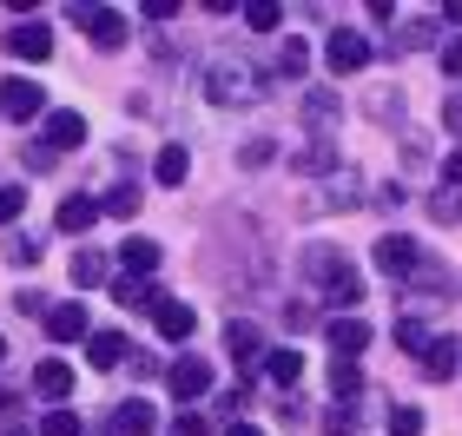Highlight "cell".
Here are the masks:
<instances>
[{"label": "cell", "instance_id": "1", "mask_svg": "<svg viewBox=\"0 0 462 436\" xmlns=\"http://www.w3.org/2000/svg\"><path fill=\"white\" fill-rule=\"evenodd\" d=\"M324 60H330V73H337V79H350V73L370 67V40L356 27H337V33H330V47H324Z\"/></svg>", "mask_w": 462, "mask_h": 436}, {"label": "cell", "instance_id": "2", "mask_svg": "<svg viewBox=\"0 0 462 436\" xmlns=\"http://www.w3.org/2000/svg\"><path fill=\"white\" fill-rule=\"evenodd\" d=\"M165 384H172V397L192 410V397H212V364L205 357H179L172 370H165Z\"/></svg>", "mask_w": 462, "mask_h": 436}, {"label": "cell", "instance_id": "3", "mask_svg": "<svg viewBox=\"0 0 462 436\" xmlns=\"http://www.w3.org/2000/svg\"><path fill=\"white\" fill-rule=\"evenodd\" d=\"M73 20L87 27V40L93 47H125V14H113V7H73Z\"/></svg>", "mask_w": 462, "mask_h": 436}, {"label": "cell", "instance_id": "4", "mask_svg": "<svg viewBox=\"0 0 462 436\" xmlns=\"http://www.w3.org/2000/svg\"><path fill=\"white\" fill-rule=\"evenodd\" d=\"M40 107H47V93H40V79H27V73L0 79V113H7V119H33Z\"/></svg>", "mask_w": 462, "mask_h": 436}, {"label": "cell", "instance_id": "5", "mask_svg": "<svg viewBox=\"0 0 462 436\" xmlns=\"http://www.w3.org/2000/svg\"><path fill=\"white\" fill-rule=\"evenodd\" d=\"M205 93H212L218 107H251V99H258V87H251V73H238V67H212V79H205Z\"/></svg>", "mask_w": 462, "mask_h": 436}, {"label": "cell", "instance_id": "6", "mask_svg": "<svg viewBox=\"0 0 462 436\" xmlns=\"http://www.w3.org/2000/svg\"><path fill=\"white\" fill-rule=\"evenodd\" d=\"M73 145H87V113H73V107L47 113V153H73Z\"/></svg>", "mask_w": 462, "mask_h": 436}, {"label": "cell", "instance_id": "7", "mask_svg": "<svg viewBox=\"0 0 462 436\" xmlns=\"http://www.w3.org/2000/svg\"><path fill=\"white\" fill-rule=\"evenodd\" d=\"M7 53H14V60H33V67H40V60L53 53V27H40V20H27V27H7Z\"/></svg>", "mask_w": 462, "mask_h": 436}, {"label": "cell", "instance_id": "8", "mask_svg": "<svg viewBox=\"0 0 462 436\" xmlns=\"http://www.w3.org/2000/svg\"><path fill=\"white\" fill-rule=\"evenodd\" d=\"M324 338H330V350H337L344 364H356V350H370V324L364 318H330Z\"/></svg>", "mask_w": 462, "mask_h": 436}, {"label": "cell", "instance_id": "9", "mask_svg": "<svg viewBox=\"0 0 462 436\" xmlns=\"http://www.w3.org/2000/svg\"><path fill=\"white\" fill-rule=\"evenodd\" d=\"M152 324H159V338H165V344H185V338L199 330V311H192V304H179V298H165V304L152 311Z\"/></svg>", "mask_w": 462, "mask_h": 436}, {"label": "cell", "instance_id": "10", "mask_svg": "<svg viewBox=\"0 0 462 436\" xmlns=\"http://www.w3.org/2000/svg\"><path fill=\"white\" fill-rule=\"evenodd\" d=\"M376 272H390V278H410L416 272V245L410 238H376Z\"/></svg>", "mask_w": 462, "mask_h": 436}, {"label": "cell", "instance_id": "11", "mask_svg": "<svg viewBox=\"0 0 462 436\" xmlns=\"http://www.w3.org/2000/svg\"><path fill=\"white\" fill-rule=\"evenodd\" d=\"M113 430H119V436H152V430H159V410L145 404V397H133V404L113 410Z\"/></svg>", "mask_w": 462, "mask_h": 436}, {"label": "cell", "instance_id": "12", "mask_svg": "<svg viewBox=\"0 0 462 436\" xmlns=\"http://www.w3.org/2000/svg\"><path fill=\"white\" fill-rule=\"evenodd\" d=\"M47 330H53V344H79V338H87V304H53Z\"/></svg>", "mask_w": 462, "mask_h": 436}, {"label": "cell", "instance_id": "13", "mask_svg": "<svg viewBox=\"0 0 462 436\" xmlns=\"http://www.w3.org/2000/svg\"><path fill=\"white\" fill-rule=\"evenodd\" d=\"M113 298H119L125 311H159V304H165V291H159L152 278H119V284H113Z\"/></svg>", "mask_w": 462, "mask_h": 436}, {"label": "cell", "instance_id": "14", "mask_svg": "<svg viewBox=\"0 0 462 436\" xmlns=\"http://www.w3.org/2000/svg\"><path fill=\"white\" fill-rule=\"evenodd\" d=\"M87 364H93V370L125 364V338H119V330H87Z\"/></svg>", "mask_w": 462, "mask_h": 436}, {"label": "cell", "instance_id": "15", "mask_svg": "<svg viewBox=\"0 0 462 436\" xmlns=\"http://www.w3.org/2000/svg\"><path fill=\"white\" fill-rule=\"evenodd\" d=\"M423 370H430V377H456V370H462V344L456 338H430L423 344Z\"/></svg>", "mask_w": 462, "mask_h": 436}, {"label": "cell", "instance_id": "16", "mask_svg": "<svg viewBox=\"0 0 462 436\" xmlns=\"http://www.w3.org/2000/svg\"><path fill=\"white\" fill-rule=\"evenodd\" d=\"M93 225H99V199H87V192L60 199V232H93Z\"/></svg>", "mask_w": 462, "mask_h": 436}, {"label": "cell", "instance_id": "17", "mask_svg": "<svg viewBox=\"0 0 462 436\" xmlns=\"http://www.w3.org/2000/svg\"><path fill=\"white\" fill-rule=\"evenodd\" d=\"M33 390L40 397H73V364H60V357L33 364Z\"/></svg>", "mask_w": 462, "mask_h": 436}, {"label": "cell", "instance_id": "18", "mask_svg": "<svg viewBox=\"0 0 462 436\" xmlns=\"http://www.w3.org/2000/svg\"><path fill=\"white\" fill-rule=\"evenodd\" d=\"M324 298L337 304V311H350V318H356V304H364V278H356V264H344V272L324 284Z\"/></svg>", "mask_w": 462, "mask_h": 436}, {"label": "cell", "instance_id": "19", "mask_svg": "<svg viewBox=\"0 0 462 436\" xmlns=\"http://www.w3.org/2000/svg\"><path fill=\"white\" fill-rule=\"evenodd\" d=\"M119 264H125L133 278H152V272H159V245H152V238H125V245H119Z\"/></svg>", "mask_w": 462, "mask_h": 436}, {"label": "cell", "instance_id": "20", "mask_svg": "<svg viewBox=\"0 0 462 436\" xmlns=\"http://www.w3.org/2000/svg\"><path fill=\"white\" fill-rule=\"evenodd\" d=\"M225 344H231V357H238V364H251V357L264 350L258 324H245V318H231V324H225Z\"/></svg>", "mask_w": 462, "mask_h": 436}, {"label": "cell", "instance_id": "21", "mask_svg": "<svg viewBox=\"0 0 462 436\" xmlns=\"http://www.w3.org/2000/svg\"><path fill=\"white\" fill-rule=\"evenodd\" d=\"M264 370H271V384H278V390L304 384V350H271V357H264Z\"/></svg>", "mask_w": 462, "mask_h": 436}, {"label": "cell", "instance_id": "22", "mask_svg": "<svg viewBox=\"0 0 462 436\" xmlns=\"http://www.w3.org/2000/svg\"><path fill=\"white\" fill-rule=\"evenodd\" d=\"M185 172H192V153H185V145H165V153L152 159V179L159 185H185Z\"/></svg>", "mask_w": 462, "mask_h": 436}, {"label": "cell", "instance_id": "23", "mask_svg": "<svg viewBox=\"0 0 462 436\" xmlns=\"http://www.w3.org/2000/svg\"><path fill=\"white\" fill-rule=\"evenodd\" d=\"M383 430H390V436H423V410H416V404H390Z\"/></svg>", "mask_w": 462, "mask_h": 436}, {"label": "cell", "instance_id": "24", "mask_svg": "<svg viewBox=\"0 0 462 436\" xmlns=\"http://www.w3.org/2000/svg\"><path fill=\"white\" fill-rule=\"evenodd\" d=\"M396 344H403L410 357H423V344H430V324H423V318H403V311H396Z\"/></svg>", "mask_w": 462, "mask_h": 436}, {"label": "cell", "instance_id": "25", "mask_svg": "<svg viewBox=\"0 0 462 436\" xmlns=\"http://www.w3.org/2000/svg\"><path fill=\"white\" fill-rule=\"evenodd\" d=\"M278 20H284V7H271V0H251V7H245L251 33H278Z\"/></svg>", "mask_w": 462, "mask_h": 436}, {"label": "cell", "instance_id": "26", "mask_svg": "<svg viewBox=\"0 0 462 436\" xmlns=\"http://www.w3.org/2000/svg\"><path fill=\"white\" fill-rule=\"evenodd\" d=\"M40 436H87V423H79L73 410H47V417H40Z\"/></svg>", "mask_w": 462, "mask_h": 436}, {"label": "cell", "instance_id": "27", "mask_svg": "<svg viewBox=\"0 0 462 436\" xmlns=\"http://www.w3.org/2000/svg\"><path fill=\"white\" fill-rule=\"evenodd\" d=\"M99 212H113V218H133L139 212V185H119V192L99 199Z\"/></svg>", "mask_w": 462, "mask_h": 436}, {"label": "cell", "instance_id": "28", "mask_svg": "<svg viewBox=\"0 0 462 436\" xmlns=\"http://www.w3.org/2000/svg\"><path fill=\"white\" fill-rule=\"evenodd\" d=\"M106 278V258L99 252H73V284H99Z\"/></svg>", "mask_w": 462, "mask_h": 436}, {"label": "cell", "instance_id": "29", "mask_svg": "<svg viewBox=\"0 0 462 436\" xmlns=\"http://www.w3.org/2000/svg\"><path fill=\"white\" fill-rule=\"evenodd\" d=\"M430 212H436V225H462V185H456V192H436Z\"/></svg>", "mask_w": 462, "mask_h": 436}, {"label": "cell", "instance_id": "30", "mask_svg": "<svg viewBox=\"0 0 462 436\" xmlns=\"http://www.w3.org/2000/svg\"><path fill=\"white\" fill-rule=\"evenodd\" d=\"M330 390L356 404V390H364V377H356V364H344V357H337V370H330Z\"/></svg>", "mask_w": 462, "mask_h": 436}, {"label": "cell", "instance_id": "31", "mask_svg": "<svg viewBox=\"0 0 462 436\" xmlns=\"http://www.w3.org/2000/svg\"><path fill=\"white\" fill-rule=\"evenodd\" d=\"M27 212V185H0V225H14Z\"/></svg>", "mask_w": 462, "mask_h": 436}, {"label": "cell", "instance_id": "32", "mask_svg": "<svg viewBox=\"0 0 462 436\" xmlns=\"http://www.w3.org/2000/svg\"><path fill=\"white\" fill-rule=\"evenodd\" d=\"M324 430H330V436H350V430H356V404H330V410H324Z\"/></svg>", "mask_w": 462, "mask_h": 436}, {"label": "cell", "instance_id": "33", "mask_svg": "<svg viewBox=\"0 0 462 436\" xmlns=\"http://www.w3.org/2000/svg\"><path fill=\"white\" fill-rule=\"evenodd\" d=\"M278 60H284V73H298V79H304V67H310V47H304V40H284V53H278Z\"/></svg>", "mask_w": 462, "mask_h": 436}, {"label": "cell", "instance_id": "34", "mask_svg": "<svg viewBox=\"0 0 462 436\" xmlns=\"http://www.w3.org/2000/svg\"><path fill=\"white\" fill-rule=\"evenodd\" d=\"M40 252H47L40 238H14V245H7V264H40Z\"/></svg>", "mask_w": 462, "mask_h": 436}, {"label": "cell", "instance_id": "35", "mask_svg": "<svg viewBox=\"0 0 462 436\" xmlns=\"http://www.w3.org/2000/svg\"><path fill=\"white\" fill-rule=\"evenodd\" d=\"M165 436H205V417H199V410H185V417L165 423Z\"/></svg>", "mask_w": 462, "mask_h": 436}, {"label": "cell", "instance_id": "36", "mask_svg": "<svg viewBox=\"0 0 462 436\" xmlns=\"http://www.w3.org/2000/svg\"><path fill=\"white\" fill-rule=\"evenodd\" d=\"M443 73H449V79H462V33L443 47Z\"/></svg>", "mask_w": 462, "mask_h": 436}, {"label": "cell", "instance_id": "37", "mask_svg": "<svg viewBox=\"0 0 462 436\" xmlns=\"http://www.w3.org/2000/svg\"><path fill=\"white\" fill-rule=\"evenodd\" d=\"M443 179H449V185H462V145H456V153L443 159Z\"/></svg>", "mask_w": 462, "mask_h": 436}, {"label": "cell", "instance_id": "38", "mask_svg": "<svg viewBox=\"0 0 462 436\" xmlns=\"http://www.w3.org/2000/svg\"><path fill=\"white\" fill-rule=\"evenodd\" d=\"M0 417H20V390H0Z\"/></svg>", "mask_w": 462, "mask_h": 436}, {"label": "cell", "instance_id": "39", "mask_svg": "<svg viewBox=\"0 0 462 436\" xmlns=\"http://www.w3.org/2000/svg\"><path fill=\"white\" fill-rule=\"evenodd\" d=\"M443 119H449V133H462V99H449V107H443Z\"/></svg>", "mask_w": 462, "mask_h": 436}, {"label": "cell", "instance_id": "40", "mask_svg": "<svg viewBox=\"0 0 462 436\" xmlns=\"http://www.w3.org/2000/svg\"><path fill=\"white\" fill-rule=\"evenodd\" d=\"M231 436H264L258 423H231Z\"/></svg>", "mask_w": 462, "mask_h": 436}, {"label": "cell", "instance_id": "41", "mask_svg": "<svg viewBox=\"0 0 462 436\" xmlns=\"http://www.w3.org/2000/svg\"><path fill=\"white\" fill-rule=\"evenodd\" d=\"M443 20H456V27H462V0H449V7H443Z\"/></svg>", "mask_w": 462, "mask_h": 436}, {"label": "cell", "instance_id": "42", "mask_svg": "<svg viewBox=\"0 0 462 436\" xmlns=\"http://www.w3.org/2000/svg\"><path fill=\"white\" fill-rule=\"evenodd\" d=\"M0 436H27V430H0Z\"/></svg>", "mask_w": 462, "mask_h": 436}, {"label": "cell", "instance_id": "43", "mask_svg": "<svg viewBox=\"0 0 462 436\" xmlns=\"http://www.w3.org/2000/svg\"><path fill=\"white\" fill-rule=\"evenodd\" d=\"M0 364H7V344H0Z\"/></svg>", "mask_w": 462, "mask_h": 436}]
</instances>
